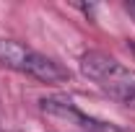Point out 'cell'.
Wrapping results in <instances>:
<instances>
[{"label":"cell","instance_id":"1","mask_svg":"<svg viewBox=\"0 0 135 132\" xmlns=\"http://www.w3.org/2000/svg\"><path fill=\"white\" fill-rule=\"evenodd\" d=\"M81 73L91 83H96L101 91L114 99L117 104L135 109V70L122 65L112 54L91 49L81 54Z\"/></svg>","mask_w":135,"mask_h":132},{"label":"cell","instance_id":"2","mask_svg":"<svg viewBox=\"0 0 135 132\" xmlns=\"http://www.w3.org/2000/svg\"><path fill=\"white\" fill-rule=\"evenodd\" d=\"M0 65L8 70H16L21 75H29L39 83H65L70 78V70L62 67L57 60H52L42 52L26 47L18 39H0Z\"/></svg>","mask_w":135,"mask_h":132},{"label":"cell","instance_id":"3","mask_svg":"<svg viewBox=\"0 0 135 132\" xmlns=\"http://www.w3.org/2000/svg\"><path fill=\"white\" fill-rule=\"evenodd\" d=\"M39 104H42V111L44 114L68 119L70 124H78L86 132H127L122 127H117V124H112V122H101V119H94V116L83 114L73 101H68V99H42Z\"/></svg>","mask_w":135,"mask_h":132},{"label":"cell","instance_id":"4","mask_svg":"<svg viewBox=\"0 0 135 132\" xmlns=\"http://www.w3.org/2000/svg\"><path fill=\"white\" fill-rule=\"evenodd\" d=\"M125 11H127V13L135 18V0H133V3H125Z\"/></svg>","mask_w":135,"mask_h":132}]
</instances>
